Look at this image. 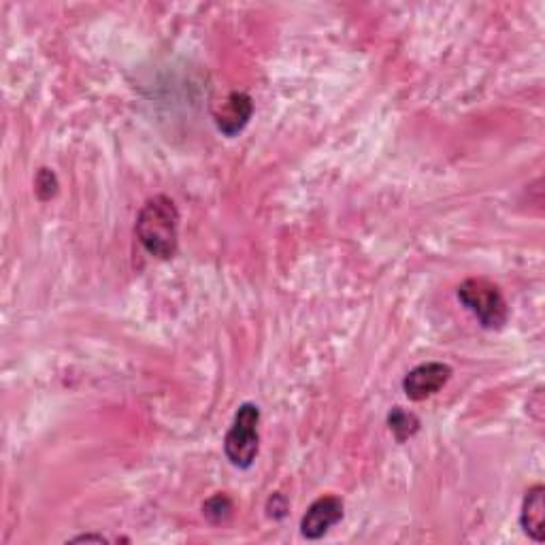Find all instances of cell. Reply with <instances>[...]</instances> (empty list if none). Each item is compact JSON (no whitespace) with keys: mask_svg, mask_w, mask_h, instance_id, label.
I'll return each instance as SVG.
<instances>
[{"mask_svg":"<svg viewBox=\"0 0 545 545\" xmlns=\"http://www.w3.org/2000/svg\"><path fill=\"white\" fill-rule=\"evenodd\" d=\"M135 235L147 254L171 260L179 247V211L173 198L158 194L145 201L137 216Z\"/></svg>","mask_w":545,"mask_h":545,"instance_id":"6da1fadb","label":"cell"},{"mask_svg":"<svg viewBox=\"0 0 545 545\" xmlns=\"http://www.w3.org/2000/svg\"><path fill=\"white\" fill-rule=\"evenodd\" d=\"M458 301L465 305L477 322L486 330H499L507 324L509 309L507 301L497 284L488 282L484 277L465 279L456 290Z\"/></svg>","mask_w":545,"mask_h":545,"instance_id":"7a4b0ae2","label":"cell"},{"mask_svg":"<svg viewBox=\"0 0 545 545\" xmlns=\"http://www.w3.org/2000/svg\"><path fill=\"white\" fill-rule=\"evenodd\" d=\"M260 407L256 403H243L224 437V454L230 465L237 469H250L260 450Z\"/></svg>","mask_w":545,"mask_h":545,"instance_id":"3957f363","label":"cell"},{"mask_svg":"<svg viewBox=\"0 0 545 545\" xmlns=\"http://www.w3.org/2000/svg\"><path fill=\"white\" fill-rule=\"evenodd\" d=\"M452 367L443 362H424L411 369L403 379V392L409 401H426L450 382Z\"/></svg>","mask_w":545,"mask_h":545,"instance_id":"277c9868","label":"cell"},{"mask_svg":"<svg viewBox=\"0 0 545 545\" xmlns=\"http://www.w3.org/2000/svg\"><path fill=\"white\" fill-rule=\"evenodd\" d=\"M343 511H345V505L339 497H335V494L320 497L305 511V516L301 520V535L311 541L322 539L330 528L337 526L343 520Z\"/></svg>","mask_w":545,"mask_h":545,"instance_id":"5b68a950","label":"cell"},{"mask_svg":"<svg viewBox=\"0 0 545 545\" xmlns=\"http://www.w3.org/2000/svg\"><path fill=\"white\" fill-rule=\"evenodd\" d=\"M254 115V101L245 92H230L222 105L213 111L218 130L226 137H237L239 132L250 124Z\"/></svg>","mask_w":545,"mask_h":545,"instance_id":"8992f818","label":"cell"},{"mask_svg":"<svg viewBox=\"0 0 545 545\" xmlns=\"http://www.w3.org/2000/svg\"><path fill=\"white\" fill-rule=\"evenodd\" d=\"M520 524L524 533L537 543L545 539V488L541 484L528 488L522 501Z\"/></svg>","mask_w":545,"mask_h":545,"instance_id":"52a82bcc","label":"cell"},{"mask_svg":"<svg viewBox=\"0 0 545 545\" xmlns=\"http://www.w3.org/2000/svg\"><path fill=\"white\" fill-rule=\"evenodd\" d=\"M388 426L394 439L399 443H405L407 439H411L420 431V420L414 414L405 411L403 407H394L388 414Z\"/></svg>","mask_w":545,"mask_h":545,"instance_id":"ba28073f","label":"cell"},{"mask_svg":"<svg viewBox=\"0 0 545 545\" xmlns=\"http://www.w3.org/2000/svg\"><path fill=\"white\" fill-rule=\"evenodd\" d=\"M233 501L224 492L213 494V497L203 505V514L211 524H224L233 518Z\"/></svg>","mask_w":545,"mask_h":545,"instance_id":"9c48e42d","label":"cell"},{"mask_svg":"<svg viewBox=\"0 0 545 545\" xmlns=\"http://www.w3.org/2000/svg\"><path fill=\"white\" fill-rule=\"evenodd\" d=\"M58 192V179L49 169H41L37 175V194L43 201L52 198Z\"/></svg>","mask_w":545,"mask_h":545,"instance_id":"30bf717a","label":"cell"},{"mask_svg":"<svg viewBox=\"0 0 545 545\" xmlns=\"http://www.w3.org/2000/svg\"><path fill=\"white\" fill-rule=\"evenodd\" d=\"M267 511H269V516H271V518H275V520H282V518L286 516V511H288V501H286L284 494L275 492L273 497L269 499Z\"/></svg>","mask_w":545,"mask_h":545,"instance_id":"8fae6325","label":"cell"},{"mask_svg":"<svg viewBox=\"0 0 545 545\" xmlns=\"http://www.w3.org/2000/svg\"><path fill=\"white\" fill-rule=\"evenodd\" d=\"M81 541H98V543H103V541H107V537H103V535H79V537L71 539V543H81Z\"/></svg>","mask_w":545,"mask_h":545,"instance_id":"7c38bea8","label":"cell"}]
</instances>
